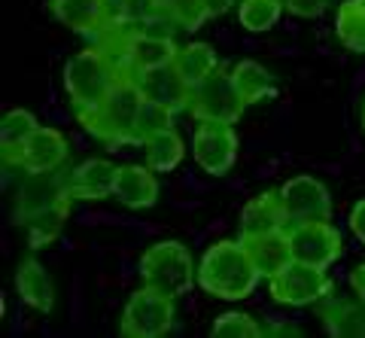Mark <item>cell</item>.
I'll use <instances>...</instances> for the list:
<instances>
[{
    "mask_svg": "<svg viewBox=\"0 0 365 338\" xmlns=\"http://www.w3.org/2000/svg\"><path fill=\"white\" fill-rule=\"evenodd\" d=\"M244 98L237 92V86L232 80V73L225 71H213L207 80L198 83L192 88L189 98V113L198 122H235L244 113Z\"/></svg>",
    "mask_w": 365,
    "mask_h": 338,
    "instance_id": "52a82bcc",
    "label": "cell"
},
{
    "mask_svg": "<svg viewBox=\"0 0 365 338\" xmlns=\"http://www.w3.org/2000/svg\"><path fill=\"white\" fill-rule=\"evenodd\" d=\"M259 277L262 275L244 241H216L198 262V287L222 302H241L253 296Z\"/></svg>",
    "mask_w": 365,
    "mask_h": 338,
    "instance_id": "6da1fadb",
    "label": "cell"
},
{
    "mask_svg": "<svg viewBox=\"0 0 365 338\" xmlns=\"http://www.w3.org/2000/svg\"><path fill=\"white\" fill-rule=\"evenodd\" d=\"M174 113H177V110L158 104V101L143 98L140 110H137V119H134V140H131V143H140V146H143L150 138H155V134L174 128Z\"/></svg>",
    "mask_w": 365,
    "mask_h": 338,
    "instance_id": "484cf974",
    "label": "cell"
},
{
    "mask_svg": "<svg viewBox=\"0 0 365 338\" xmlns=\"http://www.w3.org/2000/svg\"><path fill=\"white\" fill-rule=\"evenodd\" d=\"M37 116L28 110H6L4 113V119H0V150H4V162L6 165H16L19 159V153H21V146L28 143V138L34 131H37Z\"/></svg>",
    "mask_w": 365,
    "mask_h": 338,
    "instance_id": "44dd1931",
    "label": "cell"
},
{
    "mask_svg": "<svg viewBox=\"0 0 365 338\" xmlns=\"http://www.w3.org/2000/svg\"><path fill=\"white\" fill-rule=\"evenodd\" d=\"M67 153H71V143L58 128H46L40 126L37 131L28 138V143L21 146L16 165L25 174H46V171H58L67 162Z\"/></svg>",
    "mask_w": 365,
    "mask_h": 338,
    "instance_id": "8fae6325",
    "label": "cell"
},
{
    "mask_svg": "<svg viewBox=\"0 0 365 338\" xmlns=\"http://www.w3.org/2000/svg\"><path fill=\"white\" fill-rule=\"evenodd\" d=\"M283 6L299 19H317V16L326 13L329 0H283Z\"/></svg>",
    "mask_w": 365,
    "mask_h": 338,
    "instance_id": "1f68e13d",
    "label": "cell"
},
{
    "mask_svg": "<svg viewBox=\"0 0 365 338\" xmlns=\"http://www.w3.org/2000/svg\"><path fill=\"white\" fill-rule=\"evenodd\" d=\"M67 198H71V193H67V174H55V171L28 174V180L19 189V198H16V220L25 222L34 213L49 210Z\"/></svg>",
    "mask_w": 365,
    "mask_h": 338,
    "instance_id": "7c38bea8",
    "label": "cell"
},
{
    "mask_svg": "<svg viewBox=\"0 0 365 338\" xmlns=\"http://www.w3.org/2000/svg\"><path fill=\"white\" fill-rule=\"evenodd\" d=\"M101 6H104L107 28H110V25H122L125 13H128V0H101Z\"/></svg>",
    "mask_w": 365,
    "mask_h": 338,
    "instance_id": "d6a6232c",
    "label": "cell"
},
{
    "mask_svg": "<svg viewBox=\"0 0 365 338\" xmlns=\"http://www.w3.org/2000/svg\"><path fill=\"white\" fill-rule=\"evenodd\" d=\"M119 165L110 159H88L67 174V193L76 201H101L116 193Z\"/></svg>",
    "mask_w": 365,
    "mask_h": 338,
    "instance_id": "5bb4252c",
    "label": "cell"
},
{
    "mask_svg": "<svg viewBox=\"0 0 365 338\" xmlns=\"http://www.w3.org/2000/svg\"><path fill=\"white\" fill-rule=\"evenodd\" d=\"M158 13H162V0H128L125 21H128V25H146V21L155 19Z\"/></svg>",
    "mask_w": 365,
    "mask_h": 338,
    "instance_id": "4dcf8cb0",
    "label": "cell"
},
{
    "mask_svg": "<svg viewBox=\"0 0 365 338\" xmlns=\"http://www.w3.org/2000/svg\"><path fill=\"white\" fill-rule=\"evenodd\" d=\"M350 284H353V292H356V296L365 302V262H362V265H356V272H353Z\"/></svg>",
    "mask_w": 365,
    "mask_h": 338,
    "instance_id": "e575fe53",
    "label": "cell"
},
{
    "mask_svg": "<svg viewBox=\"0 0 365 338\" xmlns=\"http://www.w3.org/2000/svg\"><path fill=\"white\" fill-rule=\"evenodd\" d=\"M289 241H292V259H302V262H311L319 268H329L344 253V238L329 220L292 225Z\"/></svg>",
    "mask_w": 365,
    "mask_h": 338,
    "instance_id": "30bf717a",
    "label": "cell"
},
{
    "mask_svg": "<svg viewBox=\"0 0 365 338\" xmlns=\"http://www.w3.org/2000/svg\"><path fill=\"white\" fill-rule=\"evenodd\" d=\"M113 198H119L125 208L131 210H143L153 208L158 198V180L150 165H119V177H116V193Z\"/></svg>",
    "mask_w": 365,
    "mask_h": 338,
    "instance_id": "e0dca14e",
    "label": "cell"
},
{
    "mask_svg": "<svg viewBox=\"0 0 365 338\" xmlns=\"http://www.w3.org/2000/svg\"><path fill=\"white\" fill-rule=\"evenodd\" d=\"M335 34L350 52L365 55V0H344L338 6Z\"/></svg>",
    "mask_w": 365,
    "mask_h": 338,
    "instance_id": "cb8c5ba5",
    "label": "cell"
},
{
    "mask_svg": "<svg viewBox=\"0 0 365 338\" xmlns=\"http://www.w3.org/2000/svg\"><path fill=\"white\" fill-rule=\"evenodd\" d=\"M143 104V92L137 86L134 76H125V80L113 88L107 101H101L98 107L91 110H76V119L91 138H98L107 146H122L134 140V119L137 110Z\"/></svg>",
    "mask_w": 365,
    "mask_h": 338,
    "instance_id": "7a4b0ae2",
    "label": "cell"
},
{
    "mask_svg": "<svg viewBox=\"0 0 365 338\" xmlns=\"http://www.w3.org/2000/svg\"><path fill=\"white\" fill-rule=\"evenodd\" d=\"M280 13H283V0H241V6H237L241 25L253 34L271 31L277 25Z\"/></svg>",
    "mask_w": 365,
    "mask_h": 338,
    "instance_id": "83f0119b",
    "label": "cell"
},
{
    "mask_svg": "<svg viewBox=\"0 0 365 338\" xmlns=\"http://www.w3.org/2000/svg\"><path fill=\"white\" fill-rule=\"evenodd\" d=\"M174 299L143 284L125 302L119 332L125 338H162L174 326Z\"/></svg>",
    "mask_w": 365,
    "mask_h": 338,
    "instance_id": "8992f818",
    "label": "cell"
},
{
    "mask_svg": "<svg viewBox=\"0 0 365 338\" xmlns=\"http://www.w3.org/2000/svg\"><path fill=\"white\" fill-rule=\"evenodd\" d=\"M280 201H283V210H287V229L302 222L332 220V198H329V189L317 177L299 174L287 180L280 186Z\"/></svg>",
    "mask_w": 365,
    "mask_h": 338,
    "instance_id": "ba28073f",
    "label": "cell"
},
{
    "mask_svg": "<svg viewBox=\"0 0 365 338\" xmlns=\"http://www.w3.org/2000/svg\"><path fill=\"white\" fill-rule=\"evenodd\" d=\"M213 335L216 338H259L262 329L259 323L244 311H225L213 320Z\"/></svg>",
    "mask_w": 365,
    "mask_h": 338,
    "instance_id": "f546056e",
    "label": "cell"
},
{
    "mask_svg": "<svg viewBox=\"0 0 365 338\" xmlns=\"http://www.w3.org/2000/svg\"><path fill=\"white\" fill-rule=\"evenodd\" d=\"M268 292L277 305L307 308V305H319L332 292V280H329L326 268L292 259L287 268H280L274 277H268Z\"/></svg>",
    "mask_w": 365,
    "mask_h": 338,
    "instance_id": "5b68a950",
    "label": "cell"
},
{
    "mask_svg": "<svg viewBox=\"0 0 365 338\" xmlns=\"http://www.w3.org/2000/svg\"><path fill=\"white\" fill-rule=\"evenodd\" d=\"M71 201L73 198H67L61 201V205H55L49 210H43V213H34L31 220H25L21 225L28 229V241L31 247H46V244H52L55 238L61 235V225L67 220V210H71Z\"/></svg>",
    "mask_w": 365,
    "mask_h": 338,
    "instance_id": "4316f807",
    "label": "cell"
},
{
    "mask_svg": "<svg viewBox=\"0 0 365 338\" xmlns=\"http://www.w3.org/2000/svg\"><path fill=\"white\" fill-rule=\"evenodd\" d=\"M52 13L76 34H101L107 28L101 0H52Z\"/></svg>",
    "mask_w": 365,
    "mask_h": 338,
    "instance_id": "ffe728a7",
    "label": "cell"
},
{
    "mask_svg": "<svg viewBox=\"0 0 365 338\" xmlns=\"http://www.w3.org/2000/svg\"><path fill=\"white\" fill-rule=\"evenodd\" d=\"M232 80H235V86H237V92H241L244 104H259V101L277 95L274 76H271L259 61H250V58L237 61L235 71H232Z\"/></svg>",
    "mask_w": 365,
    "mask_h": 338,
    "instance_id": "603a6c76",
    "label": "cell"
},
{
    "mask_svg": "<svg viewBox=\"0 0 365 338\" xmlns=\"http://www.w3.org/2000/svg\"><path fill=\"white\" fill-rule=\"evenodd\" d=\"M16 292L31 311L49 314L55 305V287L49 280V272L37 262V259H25L16 272Z\"/></svg>",
    "mask_w": 365,
    "mask_h": 338,
    "instance_id": "ac0fdd59",
    "label": "cell"
},
{
    "mask_svg": "<svg viewBox=\"0 0 365 338\" xmlns=\"http://www.w3.org/2000/svg\"><path fill=\"white\" fill-rule=\"evenodd\" d=\"M122 80V67L104 49H83L64 64V88L76 110L98 107Z\"/></svg>",
    "mask_w": 365,
    "mask_h": 338,
    "instance_id": "3957f363",
    "label": "cell"
},
{
    "mask_svg": "<svg viewBox=\"0 0 365 338\" xmlns=\"http://www.w3.org/2000/svg\"><path fill=\"white\" fill-rule=\"evenodd\" d=\"M277 229H287V210L280 201V189L277 193H262L253 201H247V208L241 210V238Z\"/></svg>",
    "mask_w": 365,
    "mask_h": 338,
    "instance_id": "d6986e66",
    "label": "cell"
},
{
    "mask_svg": "<svg viewBox=\"0 0 365 338\" xmlns=\"http://www.w3.org/2000/svg\"><path fill=\"white\" fill-rule=\"evenodd\" d=\"M241 241L250 250V256H253V262H256L262 277H274L280 268H287L292 262L289 229H277V232H265V235H250V238H241Z\"/></svg>",
    "mask_w": 365,
    "mask_h": 338,
    "instance_id": "2e32d148",
    "label": "cell"
},
{
    "mask_svg": "<svg viewBox=\"0 0 365 338\" xmlns=\"http://www.w3.org/2000/svg\"><path fill=\"white\" fill-rule=\"evenodd\" d=\"M146 150V165L153 168V171H174V168L182 162V155H186V146H182V138L177 128H168L162 134H155L143 143Z\"/></svg>",
    "mask_w": 365,
    "mask_h": 338,
    "instance_id": "d4e9b609",
    "label": "cell"
},
{
    "mask_svg": "<svg viewBox=\"0 0 365 338\" xmlns=\"http://www.w3.org/2000/svg\"><path fill=\"white\" fill-rule=\"evenodd\" d=\"M192 155L201 171L210 177L232 171L237 159V134L232 122H198V131L192 138Z\"/></svg>",
    "mask_w": 365,
    "mask_h": 338,
    "instance_id": "9c48e42d",
    "label": "cell"
},
{
    "mask_svg": "<svg viewBox=\"0 0 365 338\" xmlns=\"http://www.w3.org/2000/svg\"><path fill=\"white\" fill-rule=\"evenodd\" d=\"M319 320H323L326 332L335 338H365V302L359 296H326L319 302Z\"/></svg>",
    "mask_w": 365,
    "mask_h": 338,
    "instance_id": "9a60e30c",
    "label": "cell"
},
{
    "mask_svg": "<svg viewBox=\"0 0 365 338\" xmlns=\"http://www.w3.org/2000/svg\"><path fill=\"white\" fill-rule=\"evenodd\" d=\"M134 80H137V86H140L143 98L158 101V104H165V107H170V110H189L192 86L180 76V71L174 67V61L134 73Z\"/></svg>",
    "mask_w": 365,
    "mask_h": 338,
    "instance_id": "4fadbf2b",
    "label": "cell"
},
{
    "mask_svg": "<svg viewBox=\"0 0 365 338\" xmlns=\"http://www.w3.org/2000/svg\"><path fill=\"white\" fill-rule=\"evenodd\" d=\"M235 0H207V9H210V19H216V16H222L228 6H232Z\"/></svg>",
    "mask_w": 365,
    "mask_h": 338,
    "instance_id": "d590c367",
    "label": "cell"
},
{
    "mask_svg": "<svg viewBox=\"0 0 365 338\" xmlns=\"http://www.w3.org/2000/svg\"><path fill=\"white\" fill-rule=\"evenodd\" d=\"M162 9L177 19V25L182 31H195L210 19L207 0H162Z\"/></svg>",
    "mask_w": 365,
    "mask_h": 338,
    "instance_id": "f1b7e54d",
    "label": "cell"
},
{
    "mask_svg": "<svg viewBox=\"0 0 365 338\" xmlns=\"http://www.w3.org/2000/svg\"><path fill=\"white\" fill-rule=\"evenodd\" d=\"M362 128H365V104H362Z\"/></svg>",
    "mask_w": 365,
    "mask_h": 338,
    "instance_id": "8d00e7d4",
    "label": "cell"
},
{
    "mask_svg": "<svg viewBox=\"0 0 365 338\" xmlns=\"http://www.w3.org/2000/svg\"><path fill=\"white\" fill-rule=\"evenodd\" d=\"M140 280L170 299H180L195 287L198 268H195V259H192L186 244L158 241L140 256Z\"/></svg>",
    "mask_w": 365,
    "mask_h": 338,
    "instance_id": "277c9868",
    "label": "cell"
},
{
    "mask_svg": "<svg viewBox=\"0 0 365 338\" xmlns=\"http://www.w3.org/2000/svg\"><path fill=\"white\" fill-rule=\"evenodd\" d=\"M350 229H353V235L365 244V198L362 201H356L353 205V210H350Z\"/></svg>",
    "mask_w": 365,
    "mask_h": 338,
    "instance_id": "836d02e7",
    "label": "cell"
},
{
    "mask_svg": "<svg viewBox=\"0 0 365 338\" xmlns=\"http://www.w3.org/2000/svg\"><path fill=\"white\" fill-rule=\"evenodd\" d=\"M174 67L180 71L182 80L195 88L198 83L207 80L213 71H220V58H216V49L210 46V43H189V46L177 49Z\"/></svg>",
    "mask_w": 365,
    "mask_h": 338,
    "instance_id": "7402d4cb",
    "label": "cell"
}]
</instances>
